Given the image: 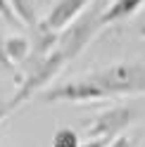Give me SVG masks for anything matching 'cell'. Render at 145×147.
<instances>
[{
    "label": "cell",
    "mask_w": 145,
    "mask_h": 147,
    "mask_svg": "<svg viewBox=\"0 0 145 147\" xmlns=\"http://www.w3.org/2000/svg\"><path fill=\"white\" fill-rule=\"evenodd\" d=\"M79 133L74 128H57L55 135H52V147H79Z\"/></svg>",
    "instance_id": "30bf717a"
},
{
    "label": "cell",
    "mask_w": 145,
    "mask_h": 147,
    "mask_svg": "<svg viewBox=\"0 0 145 147\" xmlns=\"http://www.w3.org/2000/svg\"><path fill=\"white\" fill-rule=\"evenodd\" d=\"M36 100L43 105H93V102L110 100V95L100 86H95L93 81H88L83 76L76 81H67V83L48 86L36 95Z\"/></svg>",
    "instance_id": "277c9868"
},
{
    "label": "cell",
    "mask_w": 145,
    "mask_h": 147,
    "mask_svg": "<svg viewBox=\"0 0 145 147\" xmlns=\"http://www.w3.org/2000/svg\"><path fill=\"white\" fill-rule=\"evenodd\" d=\"M64 64H67V57L60 50H52L48 57H43L38 62H33V64H22L24 74H22V76H17L14 93L7 97V100L0 102V123L7 121L17 109H22L29 100H33L41 90L48 88L52 83V78L64 69Z\"/></svg>",
    "instance_id": "6da1fadb"
},
{
    "label": "cell",
    "mask_w": 145,
    "mask_h": 147,
    "mask_svg": "<svg viewBox=\"0 0 145 147\" xmlns=\"http://www.w3.org/2000/svg\"><path fill=\"white\" fill-rule=\"evenodd\" d=\"M136 145H138V140H136L133 135H124V133H121V135L112 138L107 147H136Z\"/></svg>",
    "instance_id": "7c38bea8"
},
{
    "label": "cell",
    "mask_w": 145,
    "mask_h": 147,
    "mask_svg": "<svg viewBox=\"0 0 145 147\" xmlns=\"http://www.w3.org/2000/svg\"><path fill=\"white\" fill-rule=\"evenodd\" d=\"M0 43H3V52H5L7 62H10L14 69L22 67L26 62V57H29V52H31V43L26 40L24 36H7V38H3Z\"/></svg>",
    "instance_id": "ba28073f"
},
{
    "label": "cell",
    "mask_w": 145,
    "mask_h": 147,
    "mask_svg": "<svg viewBox=\"0 0 145 147\" xmlns=\"http://www.w3.org/2000/svg\"><path fill=\"white\" fill-rule=\"evenodd\" d=\"M136 119H138V109H133L129 105H117V107H110V109H102V112L88 123L86 135L88 138H105V140H112V138L121 135Z\"/></svg>",
    "instance_id": "5b68a950"
},
{
    "label": "cell",
    "mask_w": 145,
    "mask_h": 147,
    "mask_svg": "<svg viewBox=\"0 0 145 147\" xmlns=\"http://www.w3.org/2000/svg\"><path fill=\"white\" fill-rule=\"evenodd\" d=\"M10 7L17 17L19 26H26V29H33L38 24V14H36V3L33 0H10Z\"/></svg>",
    "instance_id": "9c48e42d"
},
{
    "label": "cell",
    "mask_w": 145,
    "mask_h": 147,
    "mask_svg": "<svg viewBox=\"0 0 145 147\" xmlns=\"http://www.w3.org/2000/svg\"><path fill=\"white\" fill-rule=\"evenodd\" d=\"M143 5H145V0H112V3L100 12L102 29L110 26V24H117V22L126 19V17H131V14H136Z\"/></svg>",
    "instance_id": "52a82bcc"
},
{
    "label": "cell",
    "mask_w": 145,
    "mask_h": 147,
    "mask_svg": "<svg viewBox=\"0 0 145 147\" xmlns=\"http://www.w3.org/2000/svg\"><path fill=\"white\" fill-rule=\"evenodd\" d=\"M88 81L100 86L110 97L143 95L145 93V64L143 62H117L90 71Z\"/></svg>",
    "instance_id": "7a4b0ae2"
},
{
    "label": "cell",
    "mask_w": 145,
    "mask_h": 147,
    "mask_svg": "<svg viewBox=\"0 0 145 147\" xmlns=\"http://www.w3.org/2000/svg\"><path fill=\"white\" fill-rule=\"evenodd\" d=\"M110 140H105V138H88L86 142H81L79 147H107Z\"/></svg>",
    "instance_id": "4fadbf2b"
},
{
    "label": "cell",
    "mask_w": 145,
    "mask_h": 147,
    "mask_svg": "<svg viewBox=\"0 0 145 147\" xmlns=\"http://www.w3.org/2000/svg\"><path fill=\"white\" fill-rule=\"evenodd\" d=\"M88 5H93V0H57V3L52 5V10L45 14V19H41V24L45 29L60 33L76 19Z\"/></svg>",
    "instance_id": "8992f818"
},
{
    "label": "cell",
    "mask_w": 145,
    "mask_h": 147,
    "mask_svg": "<svg viewBox=\"0 0 145 147\" xmlns=\"http://www.w3.org/2000/svg\"><path fill=\"white\" fill-rule=\"evenodd\" d=\"M138 36H140V38H145V22L140 24V29H138Z\"/></svg>",
    "instance_id": "5bb4252c"
},
{
    "label": "cell",
    "mask_w": 145,
    "mask_h": 147,
    "mask_svg": "<svg viewBox=\"0 0 145 147\" xmlns=\"http://www.w3.org/2000/svg\"><path fill=\"white\" fill-rule=\"evenodd\" d=\"M0 17H3L10 26H19V22H17V17L12 12V7H10V0H0Z\"/></svg>",
    "instance_id": "8fae6325"
},
{
    "label": "cell",
    "mask_w": 145,
    "mask_h": 147,
    "mask_svg": "<svg viewBox=\"0 0 145 147\" xmlns=\"http://www.w3.org/2000/svg\"><path fill=\"white\" fill-rule=\"evenodd\" d=\"M100 12H102L100 7L88 5L64 31H60V36H57V48H55V50H60L62 55H64L67 62H71L74 57H79V55L90 45V40L102 31Z\"/></svg>",
    "instance_id": "3957f363"
}]
</instances>
